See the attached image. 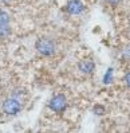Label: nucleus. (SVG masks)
I'll list each match as a JSON object with an SVG mask.
<instances>
[{"label":"nucleus","mask_w":130,"mask_h":133,"mask_svg":"<svg viewBox=\"0 0 130 133\" xmlns=\"http://www.w3.org/2000/svg\"><path fill=\"white\" fill-rule=\"evenodd\" d=\"M23 109V101L18 97L10 96L2 102V110L7 116H16Z\"/></svg>","instance_id":"obj_1"},{"label":"nucleus","mask_w":130,"mask_h":133,"mask_svg":"<svg viewBox=\"0 0 130 133\" xmlns=\"http://www.w3.org/2000/svg\"><path fill=\"white\" fill-rule=\"evenodd\" d=\"M35 49L42 57H52L55 54V51H56V46H55V43H54L52 39L40 38V39L36 41Z\"/></svg>","instance_id":"obj_2"},{"label":"nucleus","mask_w":130,"mask_h":133,"mask_svg":"<svg viewBox=\"0 0 130 133\" xmlns=\"http://www.w3.org/2000/svg\"><path fill=\"white\" fill-rule=\"evenodd\" d=\"M48 109L54 113L62 114L67 109V99L63 94H56L48 101Z\"/></svg>","instance_id":"obj_3"},{"label":"nucleus","mask_w":130,"mask_h":133,"mask_svg":"<svg viewBox=\"0 0 130 133\" xmlns=\"http://www.w3.org/2000/svg\"><path fill=\"white\" fill-rule=\"evenodd\" d=\"M10 22H11L10 14L3 11V10H0V39H5L11 34Z\"/></svg>","instance_id":"obj_4"},{"label":"nucleus","mask_w":130,"mask_h":133,"mask_svg":"<svg viewBox=\"0 0 130 133\" xmlns=\"http://www.w3.org/2000/svg\"><path fill=\"white\" fill-rule=\"evenodd\" d=\"M64 11L70 15H81L85 11V4L81 0H68L64 5Z\"/></svg>","instance_id":"obj_5"},{"label":"nucleus","mask_w":130,"mask_h":133,"mask_svg":"<svg viewBox=\"0 0 130 133\" xmlns=\"http://www.w3.org/2000/svg\"><path fill=\"white\" fill-rule=\"evenodd\" d=\"M78 69L79 71H82L83 74H93L95 70V65L93 61H81L78 63Z\"/></svg>","instance_id":"obj_6"},{"label":"nucleus","mask_w":130,"mask_h":133,"mask_svg":"<svg viewBox=\"0 0 130 133\" xmlns=\"http://www.w3.org/2000/svg\"><path fill=\"white\" fill-rule=\"evenodd\" d=\"M113 74H114V70H113V67H109L107 70H106V73H105V75H103V78H102V82L105 83V85H109V83H111L113 82Z\"/></svg>","instance_id":"obj_7"},{"label":"nucleus","mask_w":130,"mask_h":133,"mask_svg":"<svg viewBox=\"0 0 130 133\" xmlns=\"http://www.w3.org/2000/svg\"><path fill=\"white\" fill-rule=\"evenodd\" d=\"M93 112H94V114H97V116H103V114H105V108H103L102 105H95V106L93 108Z\"/></svg>","instance_id":"obj_8"},{"label":"nucleus","mask_w":130,"mask_h":133,"mask_svg":"<svg viewBox=\"0 0 130 133\" xmlns=\"http://www.w3.org/2000/svg\"><path fill=\"white\" fill-rule=\"evenodd\" d=\"M122 59L125 62H130V47H126L125 50H122Z\"/></svg>","instance_id":"obj_9"},{"label":"nucleus","mask_w":130,"mask_h":133,"mask_svg":"<svg viewBox=\"0 0 130 133\" xmlns=\"http://www.w3.org/2000/svg\"><path fill=\"white\" fill-rule=\"evenodd\" d=\"M124 82H125V85L127 86V88H130V71H127V73L125 74V77H124Z\"/></svg>","instance_id":"obj_10"},{"label":"nucleus","mask_w":130,"mask_h":133,"mask_svg":"<svg viewBox=\"0 0 130 133\" xmlns=\"http://www.w3.org/2000/svg\"><path fill=\"white\" fill-rule=\"evenodd\" d=\"M105 2L107 4H110V5H113V7H115V5H118L122 2V0H105Z\"/></svg>","instance_id":"obj_11"},{"label":"nucleus","mask_w":130,"mask_h":133,"mask_svg":"<svg viewBox=\"0 0 130 133\" xmlns=\"http://www.w3.org/2000/svg\"><path fill=\"white\" fill-rule=\"evenodd\" d=\"M2 2H3V3H8V2H10V0H2Z\"/></svg>","instance_id":"obj_12"}]
</instances>
